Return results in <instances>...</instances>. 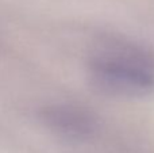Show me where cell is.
Listing matches in <instances>:
<instances>
[{"label":"cell","instance_id":"obj_2","mask_svg":"<svg viewBox=\"0 0 154 153\" xmlns=\"http://www.w3.org/2000/svg\"><path fill=\"white\" fill-rule=\"evenodd\" d=\"M50 121L58 130L69 134H82L89 129V121L85 119L80 113L72 110H56L50 114Z\"/></svg>","mask_w":154,"mask_h":153},{"label":"cell","instance_id":"obj_1","mask_svg":"<svg viewBox=\"0 0 154 153\" xmlns=\"http://www.w3.org/2000/svg\"><path fill=\"white\" fill-rule=\"evenodd\" d=\"M96 84L122 96L154 92V53L137 43L116 42L101 49L91 62Z\"/></svg>","mask_w":154,"mask_h":153}]
</instances>
